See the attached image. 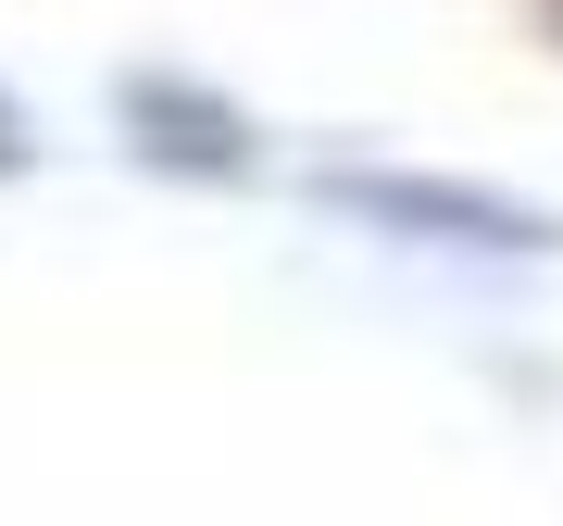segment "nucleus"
<instances>
[{
  "label": "nucleus",
  "instance_id": "nucleus-1",
  "mask_svg": "<svg viewBox=\"0 0 563 526\" xmlns=\"http://www.w3.org/2000/svg\"><path fill=\"white\" fill-rule=\"evenodd\" d=\"M0 151H13V125H0Z\"/></svg>",
  "mask_w": 563,
  "mask_h": 526
}]
</instances>
